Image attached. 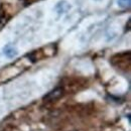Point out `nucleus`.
<instances>
[{
  "label": "nucleus",
  "instance_id": "20e7f679",
  "mask_svg": "<svg viewBox=\"0 0 131 131\" xmlns=\"http://www.w3.org/2000/svg\"><path fill=\"white\" fill-rule=\"evenodd\" d=\"M70 8H71V5H70L67 1H65V0L60 1V2L57 4V6H56V10H57V12H58L59 14H64V13H66Z\"/></svg>",
  "mask_w": 131,
  "mask_h": 131
},
{
  "label": "nucleus",
  "instance_id": "7ed1b4c3",
  "mask_svg": "<svg viewBox=\"0 0 131 131\" xmlns=\"http://www.w3.org/2000/svg\"><path fill=\"white\" fill-rule=\"evenodd\" d=\"M17 49L15 48V46H13L12 43H7L4 48H3V54L9 59L15 58L17 56Z\"/></svg>",
  "mask_w": 131,
  "mask_h": 131
},
{
  "label": "nucleus",
  "instance_id": "39448f33",
  "mask_svg": "<svg viewBox=\"0 0 131 131\" xmlns=\"http://www.w3.org/2000/svg\"><path fill=\"white\" fill-rule=\"evenodd\" d=\"M117 4L121 8H129L131 4V0H118Z\"/></svg>",
  "mask_w": 131,
  "mask_h": 131
},
{
  "label": "nucleus",
  "instance_id": "f03ea898",
  "mask_svg": "<svg viewBox=\"0 0 131 131\" xmlns=\"http://www.w3.org/2000/svg\"><path fill=\"white\" fill-rule=\"evenodd\" d=\"M64 94H65V88L64 87H57L52 91H50L48 95L45 96L43 102L47 105H51V104L56 103L57 101H59L63 97Z\"/></svg>",
  "mask_w": 131,
  "mask_h": 131
},
{
  "label": "nucleus",
  "instance_id": "423d86ee",
  "mask_svg": "<svg viewBox=\"0 0 131 131\" xmlns=\"http://www.w3.org/2000/svg\"><path fill=\"white\" fill-rule=\"evenodd\" d=\"M0 23H1V17H0Z\"/></svg>",
  "mask_w": 131,
  "mask_h": 131
},
{
  "label": "nucleus",
  "instance_id": "f257e3e1",
  "mask_svg": "<svg viewBox=\"0 0 131 131\" xmlns=\"http://www.w3.org/2000/svg\"><path fill=\"white\" fill-rule=\"evenodd\" d=\"M131 56L130 52L127 51V52H121V53H118V54H115L112 57L111 59V64L117 67L118 69H121V70H124L126 71V68L129 69L130 67V60Z\"/></svg>",
  "mask_w": 131,
  "mask_h": 131
}]
</instances>
